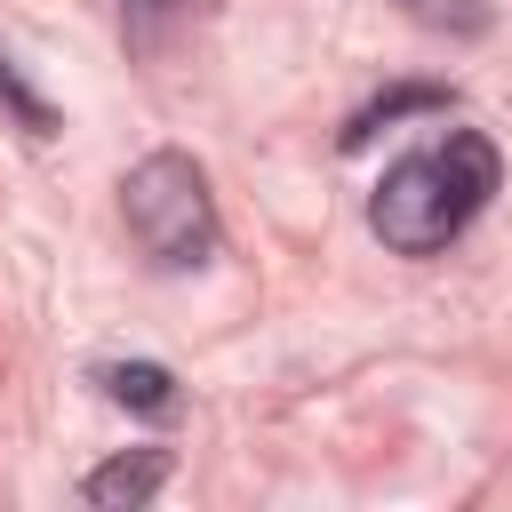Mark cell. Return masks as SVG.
Here are the masks:
<instances>
[{
    "label": "cell",
    "instance_id": "52a82bcc",
    "mask_svg": "<svg viewBox=\"0 0 512 512\" xmlns=\"http://www.w3.org/2000/svg\"><path fill=\"white\" fill-rule=\"evenodd\" d=\"M0 104L24 120V136H56V112H48V96H32L24 80H16V64L0 56Z\"/></svg>",
    "mask_w": 512,
    "mask_h": 512
},
{
    "label": "cell",
    "instance_id": "6da1fadb",
    "mask_svg": "<svg viewBox=\"0 0 512 512\" xmlns=\"http://www.w3.org/2000/svg\"><path fill=\"white\" fill-rule=\"evenodd\" d=\"M496 176H504V160L480 128H440L432 144H416L384 168V184L368 200V224L392 256H432L488 208Z\"/></svg>",
    "mask_w": 512,
    "mask_h": 512
},
{
    "label": "cell",
    "instance_id": "8992f818",
    "mask_svg": "<svg viewBox=\"0 0 512 512\" xmlns=\"http://www.w3.org/2000/svg\"><path fill=\"white\" fill-rule=\"evenodd\" d=\"M432 104H448V96H440V88H400V96H384V104H368V112H360V120L344 128V144H368V136L384 128V120H400V112H432Z\"/></svg>",
    "mask_w": 512,
    "mask_h": 512
},
{
    "label": "cell",
    "instance_id": "277c9868",
    "mask_svg": "<svg viewBox=\"0 0 512 512\" xmlns=\"http://www.w3.org/2000/svg\"><path fill=\"white\" fill-rule=\"evenodd\" d=\"M96 384H104V400H120V408H136V416H176V400H184L160 360H104Z\"/></svg>",
    "mask_w": 512,
    "mask_h": 512
},
{
    "label": "cell",
    "instance_id": "5b68a950",
    "mask_svg": "<svg viewBox=\"0 0 512 512\" xmlns=\"http://www.w3.org/2000/svg\"><path fill=\"white\" fill-rule=\"evenodd\" d=\"M400 16H416L424 32H456V40H472V32H488V0H392Z\"/></svg>",
    "mask_w": 512,
    "mask_h": 512
},
{
    "label": "cell",
    "instance_id": "7a4b0ae2",
    "mask_svg": "<svg viewBox=\"0 0 512 512\" xmlns=\"http://www.w3.org/2000/svg\"><path fill=\"white\" fill-rule=\"evenodd\" d=\"M120 216L160 272H200L216 256V200L192 152H144L120 176Z\"/></svg>",
    "mask_w": 512,
    "mask_h": 512
},
{
    "label": "cell",
    "instance_id": "3957f363",
    "mask_svg": "<svg viewBox=\"0 0 512 512\" xmlns=\"http://www.w3.org/2000/svg\"><path fill=\"white\" fill-rule=\"evenodd\" d=\"M160 480H168V448H128V456L96 464V472L80 480V496H88L96 512H136V504L160 496Z\"/></svg>",
    "mask_w": 512,
    "mask_h": 512
}]
</instances>
